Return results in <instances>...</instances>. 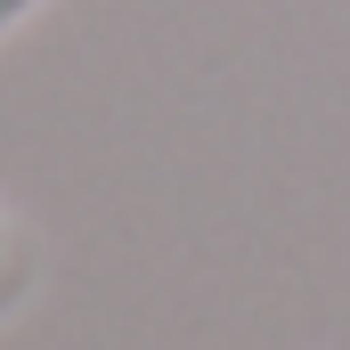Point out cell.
Segmentation results:
<instances>
[{
	"label": "cell",
	"instance_id": "cell-1",
	"mask_svg": "<svg viewBox=\"0 0 350 350\" xmlns=\"http://www.w3.org/2000/svg\"><path fill=\"white\" fill-rule=\"evenodd\" d=\"M25 285H33V253H25V237L8 228V212H0V318L25 301Z\"/></svg>",
	"mask_w": 350,
	"mask_h": 350
},
{
	"label": "cell",
	"instance_id": "cell-2",
	"mask_svg": "<svg viewBox=\"0 0 350 350\" xmlns=\"http://www.w3.org/2000/svg\"><path fill=\"white\" fill-rule=\"evenodd\" d=\"M33 8H41V0H0V33H16V25H25Z\"/></svg>",
	"mask_w": 350,
	"mask_h": 350
}]
</instances>
